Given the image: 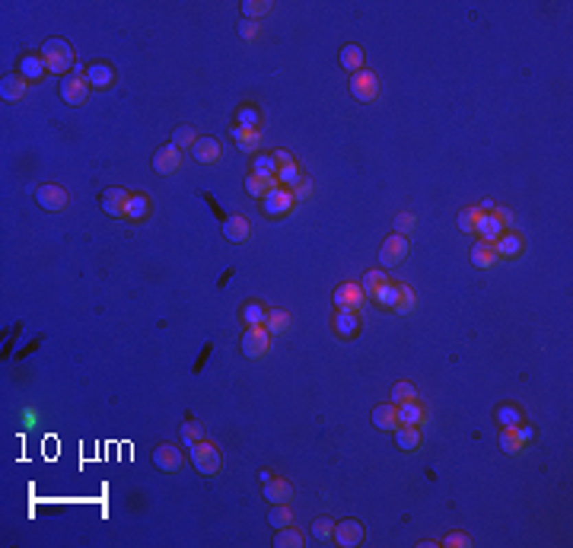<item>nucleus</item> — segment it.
I'll return each instance as SVG.
<instances>
[{
  "label": "nucleus",
  "instance_id": "nucleus-1",
  "mask_svg": "<svg viewBox=\"0 0 573 548\" xmlns=\"http://www.w3.org/2000/svg\"><path fill=\"white\" fill-rule=\"evenodd\" d=\"M38 54H42L48 74H61V77H67V70L74 67V48H70L64 39H48Z\"/></svg>",
  "mask_w": 573,
  "mask_h": 548
},
{
  "label": "nucleus",
  "instance_id": "nucleus-2",
  "mask_svg": "<svg viewBox=\"0 0 573 548\" xmlns=\"http://www.w3.org/2000/svg\"><path fill=\"white\" fill-rule=\"evenodd\" d=\"M188 456L191 462H194V469L201 472V475H207V479H214L220 472V465H223V459H220V450L217 443H210V440H198V443L188 446Z\"/></svg>",
  "mask_w": 573,
  "mask_h": 548
},
{
  "label": "nucleus",
  "instance_id": "nucleus-3",
  "mask_svg": "<svg viewBox=\"0 0 573 548\" xmlns=\"http://www.w3.org/2000/svg\"><path fill=\"white\" fill-rule=\"evenodd\" d=\"M89 80H87V70L80 67L77 74H67V77L61 80V99L67 105H83L89 99Z\"/></svg>",
  "mask_w": 573,
  "mask_h": 548
},
{
  "label": "nucleus",
  "instance_id": "nucleus-4",
  "mask_svg": "<svg viewBox=\"0 0 573 548\" xmlns=\"http://www.w3.org/2000/svg\"><path fill=\"white\" fill-rule=\"evenodd\" d=\"M350 96L357 99V102H376V96H379V80H376L373 70H357V74H350Z\"/></svg>",
  "mask_w": 573,
  "mask_h": 548
},
{
  "label": "nucleus",
  "instance_id": "nucleus-5",
  "mask_svg": "<svg viewBox=\"0 0 573 548\" xmlns=\"http://www.w3.org/2000/svg\"><path fill=\"white\" fill-rule=\"evenodd\" d=\"M293 208H296V198L290 188H274V192H268L261 198V210H265L268 217H286Z\"/></svg>",
  "mask_w": 573,
  "mask_h": 548
},
{
  "label": "nucleus",
  "instance_id": "nucleus-6",
  "mask_svg": "<svg viewBox=\"0 0 573 548\" xmlns=\"http://www.w3.org/2000/svg\"><path fill=\"white\" fill-rule=\"evenodd\" d=\"M271 351V331L265 329V325H252V329H245L243 335V354L252 357V360H258V357H265Z\"/></svg>",
  "mask_w": 573,
  "mask_h": 548
},
{
  "label": "nucleus",
  "instance_id": "nucleus-7",
  "mask_svg": "<svg viewBox=\"0 0 573 548\" xmlns=\"http://www.w3.org/2000/svg\"><path fill=\"white\" fill-rule=\"evenodd\" d=\"M128 201H131V192L128 188H118V185H112V188H105L99 195V204H102V210L109 217H128Z\"/></svg>",
  "mask_w": 573,
  "mask_h": 548
},
{
  "label": "nucleus",
  "instance_id": "nucleus-8",
  "mask_svg": "<svg viewBox=\"0 0 573 548\" xmlns=\"http://www.w3.org/2000/svg\"><path fill=\"white\" fill-rule=\"evenodd\" d=\"M331 300H335V309H354L357 313V309L363 306V287H360L357 281H344V284L335 287Z\"/></svg>",
  "mask_w": 573,
  "mask_h": 548
},
{
  "label": "nucleus",
  "instance_id": "nucleus-9",
  "mask_svg": "<svg viewBox=\"0 0 573 548\" xmlns=\"http://www.w3.org/2000/svg\"><path fill=\"white\" fill-rule=\"evenodd\" d=\"M366 539V526L360 520H341L335 523V542L341 548H357Z\"/></svg>",
  "mask_w": 573,
  "mask_h": 548
},
{
  "label": "nucleus",
  "instance_id": "nucleus-10",
  "mask_svg": "<svg viewBox=\"0 0 573 548\" xmlns=\"http://www.w3.org/2000/svg\"><path fill=\"white\" fill-rule=\"evenodd\" d=\"M405 255H408V239L398 233H392L379 249V268H395Z\"/></svg>",
  "mask_w": 573,
  "mask_h": 548
},
{
  "label": "nucleus",
  "instance_id": "nucleus-11",
  "mask_svg": "<svg viewBox=\"0 0 573 548\" xmlns=\"http://www.w3.org/2000/svg\"><path fill=\"white\" fill-rule=\"evenodd\" d=\"M35 201H38V208L58 214V210L67 208V192H64L61 185H38L35 188Z\"/></svg>",
  "mask_w": 573,
  "mask_h": 548
},
{
  "label": "nucleus",
  "instance_id": "nucleus-12",
  "mask_svg": "<svg viewBox=\"0 0 573 548\" xmlns=\"http://www.w3.org/2000/svg\"><path fill=\"white\" fill-rule=\"evenodd\" d=\"M179 166H182V150L172 147V144H166V147H159L157 153H153V169H157L159 175L179 173Z\"/></svg>",
  "mask_w": 573,
  "mask_h": 548
},
{
  "label": "nucleus",
  "instance_id": "nucleus-13",
  "mask_svg": "<svg viewBox=\"0 0 573 548\" xmlns=\"http://www.w3.org/2000/svg\"><path fill=\"white\" fill-rule=\"evenodd\" d=\"M153 465H157L159 472H179V465H182V450L172 443H159L157 450H153Z\"/></svg>",
  "mask_w": 573,
  "mask_h": 548
},
{
  "label": "nucleus",
  "instance_id": "nucleus-14",
  "mask_svg": "<svg viewBox=\"0 0 573 548\" xmlns=\"http://www.w3.org/2000/svg\"><path fill=\"white\" fill-rule=\"evenodd\" d=\"M261 494H265L268 504H290L293 501V485L286 479H271L261 485Z\"/></svg>",
  "mask_w": 573,
  "mask_h": 548
},
{
  "label": "nucleus",
  "instance_id": "nucleus-15",
  "mask_svg": "<svg viewBox=\"0 0 573 548\" xmlns=\"http://www.w3.org/2000/svg\"><path fill=\"white\" fill-rule=\"evenodd\" d=\"M427 418H430V411L420 399H411L405 405H398V424H414V427H424Z\"/></svg>",
  "mask_w": 573,
  "mask_h": 548
},
{
  "label": "nucleus",
  "instance_id": "nucleus-16",
  "mask_svg": "<svg viewBox=\"0 0 573 548\" xmlns=\"http://www.w3.org/2000/svg\"><path fill=\"white\" fill-rule=\"evenodd\" d=\"M331 331H335L338 338H354L357 331H360V319H357L354 309H338L335 319H331Z\"/></svg>",
  "mask_w": 573,
  "mask_h": 548
},
{
  "label": "nucleus",
  "instance_id": "nucleus-17",
  "mask_svg": "<svg viewBox=\"0 0 573 548\" xmlns=\"http://www.w3.org/2000/svg\"><path fill=\"white\" fill-rule=\"evenodd\" d=\"M494 249L500 259H516V255H522V249H526V243H522L519 233H513V230H504V233L494 239Z\"/></svg>",
  "mask_w": 573,
  "mask_h": 548
},
{
  "label": "nucleus",
  "instance_id": "nucleus-18",
  "mask_svg": "<svg viewBox=\"0 0 573 548\" xmlns=\"http://www.w3.org/2000/svg\"><path fill=\"white\" fill-rule=\"evenodd\" d=\"M220 153H223V147H220V140H214V138H198L194 140V147H191V157L198 160V163H204V166L217 163Z\"/></svg>",
  "mask_w": 573,
  "mask_h": 548
},
{
  "label": "nucleus",
  "instance_id": "nucleus-19",
  "mask_svg": "<svg viewBox=\"0 0 573 548\" xmlns=\"http://www.w3.org/2000/svg\"><path fill=\"white\" fill-rule=\"evenodd\" d=\"M87 80H89V87H95V89H109L115 83V67L112 64L95 61L87 67Z\"/></svg>",
  "mask_w": 573,
  "mask_h": 548
},
{
  "label": "nucleus",
  "instance_id": "nucleus-20",
  "mask_svg": "<svg viewBox=\"0 0 573 548\" xmlns=\"http://www.w3.org/2000/svg\"><path fill=\"white\" fill-rule=\"evenodd\" d=\"M45 74H48V67H45V61H42V54H23L19 58V77H26V80H42Z\"/></svg>",
  "mask_w": 573,
  "mask_h": 548
},
{
  "label": "nucleus",
  "instance_id": "nucleus-21",
  "mask_svg": "<svg viewBox=\"0 0 573 548\" xmlns=\"http://www.w3.org/2000/svg\"><path fill=\"white\" fill-rule=\"evenodd\" d=\"M373 427H379V430H395V427H398V405H395V402L379 405V408L373 411Z\"/></svg>",
  "mask_w": 573,
  "mask_h": 548
},
{
  "label": "nucleus",
  "instance_id": "nucleus-22",
  "mask_svg": "<svg viewBox=\"0 0 573 548\" xmlns=\"http://www.w3.org/2000/svg\"><path fill=\"white\" fill-rule=\"evenodd\" d=\"M26 77H19V74H7L3 77V83H0V93H3V99L7 102H19V99L26 96Z\"/></svg>",
  "mask_w": 573,
  "mask_h": 548
},
{
  "label": "nucleus",
  "instance_id": "nucleus-23",
  "mask_svg": "<svg viewBox=\"0 0 573 548\" xmlns=\"http://www.w3.org/2000/svg\"><path fill=\"white\" fill-rule=\"evenodd\" d=\"M395 443H398V450L414 452L417 446H420V427H414V424H398V427H395Z\"/></svg>",
  "mask_w": 573,
  "mask_h": 548
},
{
  "label": "nucleus",
  "instance_id": "nucleus-24",
  "mask_svg": "<svg viewBox=\"0 0 573 548\" xmlns=\"http://www.w3.org/2000/svg\"><path fill=\"white\" fill-rule=\"evenodd\" d=\"M497 261H500V255H497L494 243H484V239H481V243L471 249V265H475V268H494Z\"/></svg>",
  "mask_w": 573,
  "mask_h": 548
},
{
  "label": "nucleus",
  "instance_id": "nucleus-25",
  "mask_svg": "<svg viewBox=\"0 0 573 548\" xmlns=\"http://www.w3.org/2000/svg\"><path fill=\"white\" fill-rule=\"evenodd\" d=\"M341 67L344 70H350V74H357V70H363L366 67V54H363V48L360 45H344L341 48Z\"/></svg>",
  "mask_w": 573,
  "mask_h": 548
},
{
  "label": "nucleus",
  "instance_id": "nucleus-26",
  "mask_svg": "<svg viewBox=\"0 0 573 548\" xmlns=\"http://www.w3.org/2000/svg\"><path fill=\"white\" fill-rule=\"evenodd\" d=\"M475 233L484 239V243H494L497 236L504 233V226H500V220L494 217V214H481V217L475 220Z\"/></svg>",
  "mask_w": 573,
  "mask_h": 548
},
{
  "label": "nucleus",
  "instance_id": "nucleus-27",
  "mask_svg": "<svg viewBox=\"0 0 573 548\" xmlns=\"http://www.w3.org/2000/svg\"><path fill=\"white\" fill-rule=\"evenodd\" d=\"M233 140L245 150V153H258V147H261V131L258 128H236V124H233Z\"/></svg>",
  "mask_w": 573,
  "mask_h": 548
},
{
  "label": "nucleus",
  "instance_id": "nucleus-28",
  "mask_svg": "<svg viewBox=\"0 0 573 548\" xmlns=\"http://www.w3.org/2000/svg\"><path fill=\"white\" fill-rule=\"evenodd\" d=\"M223 236L229 239V243H245L249 239V220L245 217H226L223 220Z\"/></svg>",
  "mask_w": 573,
  "mask_h": 548
},
{
  "label": "nucleus",
  "instance_id": "nucleus-29",
  "mask_svg": "<svg viewBox=\"0 0 573 548\" xmlns=\"http://www.w3.org/2000/svg\"><path fill=\"white\" fill-rule=\"evenodd\" d=\"M278 160L274 153H255L252 160V175H261V179H278Z\"/></svg>",
  "mask_w": 573,
  "mask_h": 548
},
{
  "label": "nucleus",
  "instance_id": "nucleus-30",
  "mask_svg": "<svg viewBox=\"0 0 573 548\" xmlns=\"http://www.w3.org/2000/svg\"><path fill=\"white\" fill-rule=\"evenodd\" d=\"M274 545H278V548H303L306 545V536L300 529H293V523H290V526L278 529V536H274Z\"/></svg>",
  "mask_w": 573,
  "mask_h": 548
},
{
  "label": "nucleus",
  "instance_id": "nucleus-31",
  "mask_svg": "<svg viewBox=\"0 0 573 548\" xmlns=\"http://www.w3.org/2000/svg\"><path fill=\"white\" fill-rule=\"evenodd\" d=\"M274 188H280L278 179H261V175H249V179H245V192L252 195V198H258V201L268 192H274Z\"/></svg>",
  "mask_w": 573,
  "mask_h": 548
},
{
  "label": "nucleus",
  "instance_id": "nucleus-32",
  "mask_svg": "<svg viewBox=\"0 0 573 548\" xmlns=\"http://www.w3.org/2000/svg\"><path fill=\"white\" fill-rule=\"evenodd\" d=\"M293 325V316L286 313V309H268V319H265V329L271 331V335H280V331H286Z\"/></svg>",
  "mask_w": 573,
  "mask_h": 548
},
{
  "label": "nucleus",
  "instance_id": "nucleus-33",
  "mask_svg": "<svg viewBox=\"0 0 573 548\" xmlns=\"http://www.w3.org/2000/svg\"><path fill=\"white\" fill-rule=\"evenodd\" d=\"M370 300H373L379 309H395V303H398V284H392V281H389V284H382V287L376 290Z\"/></svg>",
  "mask_w": 573,
  "mask_h": 548
},
{
  "label": "nucleus",
  "instance_id": "nucleus-34",
  "mask_svg": "<svg viewBox=\"0 0 573 548\" xmlns=\"http://www.w3.org/2000/svg\"><path fill=\"white\" fill-rule=\"evenodd\" d=\"M382 284H389V274H385V268H373V271H366L363 274V281H360V287H363V296L370 300V296L376 294V290L382 287Z\"/></svg>",
  "mask_w": 573,
  "mask_h": 548
},
{
  "label": "nucleus",
  "instance_id": "nucleus-35",
  "mask_svg": "<svg viewBox=\"0 0 573 548\" xmlns=\"http://www.w3.org/2000/svg\"><path fill=\"white\" fill-rule=\"evenodd\" d=\"M265 319H268V309H265L258 300H249V303L243 306V325H245V329H252V325H265Z\"/></svg>",
  "mask_w": 573,
  "mask_h": 548
},
{
  "label": "nucleus",
  "instance_id": "nucleus-36",
  "mask_svg": "<svg viewBox=\"0 0 573 548\" xmlns=\"http://www.w3.org/2000/svg\"><path fill=\"white\" fill-rule=\"evenodd\" d=\"M150 214V195L144 192H131L128 201V220H144Z\"/></svg>",
  "mask_w": 573,
  "mask_h": 548
},
{
  "label": "nucleus",
  "instance_id": "nucleus-37",
  "mask_svg": "<svg viewBox=\"0 0 573 548\" xmlns=\"http://www.w3.org/2000/svg\"><path fill=\"white\" fill-rule=\"evenodd\" d=\"M303 179H306V175L300 173V166H296V163L280 166V169H278V185H280V188H290V192H293V188L303 182Z\"/></svg>",
  "mask_w": 573,
  "mask_h": 548
},
{
  "label": "nucleus",
  "instance_id": "nucleus-38",
  "mask_svg": "<svg viewBox=\"0 0 573 548\" xmlns=\"http://www.w3.org/2000/svg\"><path fill=\"white\" fill-rule=\"evenodd\" d=\"M271 10H274V3H271V0H245V3H243V17L261 23V17H268Z\"/></svg>",
  "mask_w": 573,
  "mask_h": 548
},
{
  "label": "nucleus",
  "instance_id": "nucleus-39",
  "mask_svg": "<svg viewBox=\"0 0 573 548\" xmlns=\"http://www.w3.org/2000/svg\"><path fill=\"white\" fill-rule=\"evenodd\" d=\"M268 523L274 526V529H284V526H290V523H293V510H290V504H271Z\"/></svg>",
  "mask_w": 573,
  "mask_h": 548
},
{
  "label": "nucleus",
  "instance_id": "nucleus-40",
  "mask_svg": "<svg viewBox=\"0 0 573 548\" xmlns=\"http://www.w3.org/2000/svg\"><path fill=\"white\" fill-rule=\"evenodd\" d=\"M522 446H526V443L519 440L516 427H504V430H500V450H504V452H510V456H519Z\"/></svg>",
  "mask_w": 573,
  "mask_h": 548
},
{
  "label": "nucleus",
  "instance_id": "nucleus-41",
  "mask_svg": "<svg viewBox=\"0 0 573 548\" xmlns=\"http://www.w3.org/2000/svg\"><path fill=\"white\" fill-rule=\"evenodd\" d=\"M194 140H198V131L191 128V124H179V128L172 131V140H169V144L179 147V150H182V147L191 150V147H194Z\"/></svg>",
  "mask_w": 573,
  "mask_h": 548
},
{
  "label": "nucleus",
  "instance_id": "nucleus-42",
  "mask_svg": "<svg viewBox=\"0 0 573 548\" xmlns=\"http://www.w3.org/2000/svg\"><path fill=\"white\" fill-rule=\"evenodd\" d=\"M414 306H417V294L408 287V284H398V303H395V313H398V316H408Z\"/></svg>",
  "mask_w": 573,
  "mask_h": 548
},
{
  "label": "nucleus",
  "instance_id": "nucleus-43",
  "mask_svg": "<svg viewBox=\"0 0 573 548\" xmlns=\"http://www.w3.org/2000/svg\"><path fill=\"white\" fill-rule=\"evenodd\" d=\"M497 424H500V427L522 424V411L516 408V405H500V408H497Z\"/></svg>",
  "mask_w": 573,
  "mask_h": 548
},
{
  "label": "nucleus",
  "instance_id": "nucleus-44",
  "mask_svg": "<svg viewBox=\"0 0 573 548\" xmlns=\"http://www.w3.org/2000/svg\"><path fill=\"white\" fill-rule=\"evenodd\" d=\"M313 536L319 542H335V520H328V516H319V520L313 523Z\"/></svg>",
  "mask_w": 573,
  "mask_h": 548
},
{
  "label": "nucleus",
  "instance_id": "nucleus-45",
  "mask_svg": "<svg viewBox=\"0 0 573 548\" xmlns=\"http://www.w3.org/2000/svg\"><path fill=\"white\" fill-rule=\"evenodd\" d=\"M411 399H417V389L411 383H395V386H392L389 402H395V405H405V402H411Z\"/></svg>",
  "mask_w": 573,
  "mask_h": 548
},
{
  "label": "nucleus",
  "instance_id": "nucleus-46",
  "mask_svg": "<svg viewBox=\"0 0 573 548\" xmlns=\"http://www.w3.org/2000/svg\"><path fill=\"white\" fill-rule=\"evenodd\" d=\"M179 434H182L185 446H191V443H198V440H204V427H201L198 421H185V424L179 427Z\"/></svg>",
  "mask_w": 573,
  "mask_h": 548
},
{
  "label": "nucleus",
  "instance_id": "nucleus-47",
  "mask_svg": "<svg viewBox=\"0 0 573 548\" xmlns=\"http://www.w3.org/2000/svg\"><path fill=\"white\" fill-rule=\"evenodd\" d=\"M236 128H258V122H261V115H258V109H252V105H243L239 112H236Z\"/></svg>",
  "mask_w": 573,
  "mask_h": 548
},
{
  "label": "nucleus",
  "instance_id": "nucleus-48",
  "mask_svg": "<svg viewBox=\"0 0 573 548\" xmlns=\"http://www.w3.org/2000/svg\"><path fill=\"white\" fill-rule=\"evenodd\" d=\"M481 214H484L481 208H465V210H462V214H459V230H462V233H475V220L481 217Z\"/></svg>",
  "mask_w": 573,
  "mask_h": 548
},
{
  "label": "nucleus",
  "instance_id": "nucleus-49",
  "mask_svg": "<svg viewBox=\"0 0 573 548\" xmlns=\"http://www.w3.org/2000/svg\"><path fill=\"white\" fill-rule=\"evenodd\" d=\"M414 226H417V217H414V214H398V217H395V233L405 236V239H408V236L414 233Z\"/></svg>",
  "mask_w": 573,
  "mask_h": 548
},
{
  "label": "nucleus",
  "instance_id": "nucleus-50",
  "mask_svg": "<svg viewBox=\"0 0 573 548\" xmlns=\"http://www.w3.org/2000/svg\"><path fill=\"white\" fill-rule=\"evenodd\" d=\"M443 545L446 548H469L471 545V536H469V532H449V536L443 539Z\"/></svg>",
  "mask_w": 573,
  "mask_h": 548
},
{
  "label": "nucleus",
  "instance_id": "nucleus-51",
  "mask_svg": "<svg viewBox=\"0 0 573 548\" xmlns=\"http://www.w3.org/2000/svg\"><path fill=\"white\" fill-rule=\"evenodd\" d=\"M261 32V23H255V19H243V26H239V35H243L245 42H255V35Z\"/></svg>",
  "mask_w": 573,
  "mask_h": 548
},
{
  "label": "nucleus",
  "instance_id": "nucleus-52",
  "mask_svg": "<svg viewBox=\"0 0 573 548\" xmlns=\"http://www.w3.org/2000/svg\"><path fill=\"white\" fill-rule=\"evenodd\" d=\"M491 214L500 220V226H504V230H513V214L506 208H497V204H494V210H491Z\"/></svg>",
  "mask_w": 573,
  "mask_h": 548
},
{
  "label": "nucleus",
  "instance_id": "nucleus-53",
  "mask_svg": "<svg viewBox=\"0 0 573 548\" xmlns=\"http://www.w3.org/2000/svg\"><path fill=\"white\" fill-rule=\"evenodd\" d=\"M309 195H313V182H309V179H303V182H300V185L293 188V198H296V201H306Z\"/></svg>",
  "mask_w": 573,
  "mask_h": 548
},
{
  "label": "nucleus",
  "instance_id": "nucleus-54",
  "mask_svg": "<svg viewBox=\"0 0 573 548\" xmlns=\"http://www.w3.org/2000/svg\"><path fill=\"white\" fill-rule=\"evenodd\" d=\"M274 160H278V166H290V163H296L290 150H278V153H274Z\"/></svg>",
  "mask_w": 573,
  "mask_h": 548
},
{
  "label": "nucleus",
  "instance_id": "nucleus-55",
  "mask_svg": "<svg viewBox=\"0 0 573 548\" xmlns=\"http://www.w3.org/2000/svg\"><path fill=\"white\" fill-rule=\"evenodd\" d=\"M516 434H519V440H522V443H529V440H532V434H535V430H532L529 424H516Z\"/></svg>",
  "mask_w": 573,
  "mask_h": 548
},
{
  "label": "nucleus",
  "instance_id": "nucleus-56",
  "mask_svg": "<svg viewBox=\"0 0 573 548\" xmlns=\"http://www.w3.org/2000/svg\"><path fill=\"white\" fill-rule=\"evenodd\" d=\"M35 418H38L35 411H23V421H29V424H35Z\"/></svg>",
  "mask_w": 573,
  "mask_h": 548
}]
</instances>
